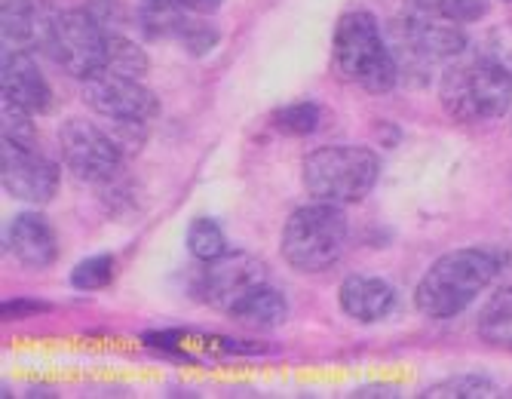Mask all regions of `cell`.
Instances as JSON below:
<instances>
[{
    "label": "cell",
    "mask_w": 512,
    "mask_h": 399,
    "mask_svg": "<svg viewBox=\"0 0 512 399\" xmlns=\"http://www.w3.org/2000/svg\"><path fill=\"white\" fill-rule=\"evenodd\" d=\"M500 274L494 249L467 246L439 255L414 289V304L430 320H451L463 314Z\"/></svg>",
    "instance_id": "1"
},
{
    "label": "cell",
    "mask_w": 512,
    "mask_h": 399,
    "mask_svg": "<svg viewBox=\"0 0 512 399\" xmlns=\"http://www.w3.org/2000/svg\"><path fill=\"white\" fill-rule=\"evenodd\" d=\"M332 56H335V68L347 80L359 83L362 90L375 93V96L390 93L399 80V62H396L393 50L384 43L378 19L365 10L344 13L338 19Z\"/></svg>",
    "instance_id": "2"
},
{
    "label": "cell",
    "mask_w": 512,
    "mask_h": 399,
    "mask_svg": "<svg viewBox=\"0 0 512 399\" xmlns=\"http://www.w3.org/2000/svg\"><path fill=\"white\" fill-rule=\"evenodd\" d=\"M439 99L460 123L500 120L512 108V74L491 56L454 62L442 74Z\"/></svg>",
    "instance_id": "3"
},
{
    "label": "cell",
    "mask_w": 512,
    "mask_h": 399,
    "mask_svg": "<svg viewBox=\"0 0 512 399\" xmlns=\"http://www.w3.org/2000/svg\"><path fill=\"white\" fill-rule=\"evenodd\" d=\"M283 258L298 274L329 271L347 246V215L338 203H307L295 209L283 228Z\"/></svg>",
    "instance_id": "4"
},
{
    "label": "cell",
    "mask_w": 512,
    "mask_h": 399,
    "mask_svg": "<svg viewBox=\"0 0 512 399\" xmlns=\"http://www.w3.org/2000/svg\"><path fill=\"white\" fill-rule=\"evenodd\" d=\"M381 175V160L371 148L325 145L304 160V188L325 203H359L371 194Z\"/></svg>",
    "instance_id": "5"
},
{
    "label": "cell",
    "mask_w": 512,
    "mask_h": 399,
    "mask_svg": "<svg viewBox=\"0 0 512 399\" xmlns=\"http://www.w3.org/2000/svg\"><path fill=\"white\" fill-rule=\"evenodd\" d=\"M43 50L50 59L77 80H89L105 71L108 59V31L89 10L53 13L40 34Z\"/></svg>",
    "instance_id": "6"
},
{
    "label": "cell",
    "mask_w": 512,
    "mask_h": 399,
    "mask_svg": "<svg viewBox=\"0 0 512 399\" xmlns=\"http://www.w3.org/2000/svg\"><path fill=\"white\" fill-rule=\"evenodd\" d=\"M59 148H62L65 169L77 182H86V185H102L114 179L123 163V148L111 132L80 117H71L68 123H62Z\"/></svg>",
    "instance_id": "7"
},
{
    "label": "cell",
    "mask_w": 512,
    "mask_h": 399,
    "mask_svg": "<svg viewBox=\"0 0 512 399\" xmlns=\"http://www.w3.org/2000/svg\"><path fill=\"white\" fill-rule=\"evenodd\" d=\"M83 102L108 120L151 123L160 114V99L142 80L111 74V71L92 74L89 80H83Z\"/></svg>",
    "instance_id": "8"
},
{
    "label": "cell",
    "mask_w": 512,
    "mask_h": 399,
    "mask_svg": "<svg viewBox=\"0 0 512 399\" xmlns=\"http://www.w3.org/2000/svg\"><path fill=\"white\" fill-rule=\"evenodd\" d=\"M0 182H4V191L13 200L43 206L59 191V166L31 145L4 139V151H0Z\"/></svg>",
    "instance_id": "9"
},
{
    "label": "cell",
    "mask_w": 512,
    "mask_h": 399,
    "mask_svg": "<svg viewBox=\"0 0 512 399\" xmlns=\"http://www.w3.org/2000/svg\"><path fill=\"white\" fill-rule=\"evenodd\" d=\"M267 283L264 261L249 252H224L215 261H206V271L200 280V295L206 304L230 314L249 292Z\"/></svg>",
    "instance_id": "10"
},
{
    "label": "cell",
    "mask_w": 512,
    "mask_h": 399,
    "mask_svg": "<svg viewBox=\"0 0 512 399\" xmlns=\"http://www.w3.org/2000/svg\"><path fill=\"white\" fill-rule=\"evenodd\" d=\"M396 37H399V43H405L411 56L424 59V62L457 59L463 50H467V34L460 31V25L414 13V10H408V16L396 22Z\"/></svg>",
    "instance_id": "11"
},
{
    "label": "cell",
    "mask_w": 512,
    "mask_h": 399,
    "mask_svg": "<svg viewBox=\"0 0 512 399\" xmlns=\"http://www.w3.org/2000/svg\"><path fill=\"white\" fill-rule=\"evenodd\" d=\"M0 90H4V102L25 108L31 114H46L53 108L50 83H46V77L40 74V68L28 50H7L4 53Z\"/></svg>",
    "instance_id": "12"
},
{
    "label": "cell",
    "mask_w": 512,
    "mask_h": 399,
    "mask_svg": "<svg viewBox=\"0 0 512 399\" xmlns=\"http://www.w3.org/2000/svg\"><path fill=\"white\" fill-rule=\"evenodd\" d=\"M7 246L19 264L43 271L59 258V237L40 212H19L7 228Z\"/></svg>",
    "instance_id": "13"
},
{
    "label": "cell",
    "mask_w": 512,
    "mask_h": 399,
    "mask_svg": "<svg viewBox=\"0 0 512 399\" xmlns=\"http://www.w3.org/2000/svg\"><path fill=\"white\" fill-rule=\"evenodd\" d=\"M338 301L347 317L359 323H378L390 317V310L396 307V289L381 277L350 274L338 289Z\"/></svg>",
    "instance_id": "14"
},
{
    "label": "cell",
    "mask_w": 512,
    "mask_h": 399,
    "mask_svg": "<svg viewBox=\"0 0 512 399\" xmlns=\"http://www.w3.org/2000/svg\"><path fill=\"white\" fill-rule=\"evenodd\" d=\"M197 13L184 7V0H142L135 10V22L151 40H178Z\"/></svg>",
    "instance_id": "15"
},
{
    "label": "cell",
    "mask_w": 512,
    "mask_h": 399,
    "mask_svg": "<svg viewBox=\"0 0 512 399\" xmlns=\"http://www.w3.org/2000/svg\"><path fill=\"white\" fill-rule=\"evenodd\" d=\"M227 317L246 326H255V329H276L289 320V301L279 289L264 283L255 292H249Z\"/></svg>",
    "instance_id": "16"
},
{
    "label": "cell",
    "mask_w": 512,
    "mask_h": 399,
    "mask_svg": "<svg viewBox=\"0 0 512 399\" xmlns=\"http://www.w3.org/2000/svg\"><path fill=\"white\" fill-rule=\"evenodd\" d=\"M476 332L485 344L512 350V286L497 289L479 310Z\"/></svg>",
    "instance_id": "17"
},
{
    "label": "cell",
    "mask_w": 512,
    "mask_h": 399,
    "mask_svg": "<svg viewBox=\"0 0 512 399\" xmlns=\"http://www.w3.org/2000/svg\"><path fill=\"white\" fill-rule=\"evenodd\" d=\"M0 19H4V37L7 43H28V40H40L43 28L50 19H40V7L34 0H4L0 7Z\"/></svg>",
    "instance_id": "18"
},
{
    "label": "cell",
    "mask_w": 512,
    "mask_h": 399,
    "mask_svg": "<svg viewBox=\"0 0 512 399\" xmlns=\"http://www.w3.org/2000/svg\"><path fill=\"white\" fill-rule=\"evenodd\" d=\"M408 10L424 13L442 22H454V25H470L488 16L491 4L488 0H405Z\"/></svg>",
    "instance_id": "19"
},
{
    "label": "cell",
    "mask_w": 512,
    "mask_h": 399,
    "mask_svg": "<svg viewBox=\"0 0 512 399\" xmlns=\"http://www.w3.org/2000/svg\"><path fill=\"white\" fill-rule=\"evenodd\" d=\"M105 71L142 80V77L148 74V56H145V50L138 47L135 40L123 37V34H108V59H105ZM99 74H102V71H99Z\"/></svg>",
    "instance_id": "20"
},
{
    "label": "cell",
    "mask_w": 512,
    "mask_h": 399,
    "mask_svg": "<svg viewBox=\"0 0 512 399\" xmlns=\"http://www.w3.org/2000/svg\"><path fill=\"white\" fill-rule=\"evenodd\" d=\"M188 252L197 261H215L227 252L224 231L215 218H194L188 228Z\"/></svg>",
    "instance_id": "21"
},
{
    "label": "cell",
    "mask_w": 512,
    "mask_h": 399,
    "mask_svg": "<svg viewBox=\"0 0 512 399\" xmlns=\"http://www.w3.org/2000/svg\"><path fill=\"white\" fill-rule=\"evenodd\" d=\"M424 396L433 399H479V396H497V384L482 375H457L448 381H439L424 390Z\"/></svg>",
    "instance_id": "22"
},
{
    "label": "cell",
    "mask_w": 512,
    "mask_h": 399,
    "mask_svg": "<svg viewBox=\"0 0 512 399\" xmlns=\"http://www.w3.org/2000/svg\"><path fill=\"white\" fill-rule=\"evenodd\" d=\"M111 280H114V258L111 255H92L71 271V286L80 292L105 289Z\"/></svg>",
    "instance_id": "23"
},
{
    "label": "cell",
    "mask_w": 512,
    "mask_h": 399,
    "mask_svg": "<svg viewBox=\"0 0 512 399\" xmlns=\"http://www.w3.org/2000/svg\"><path fill=\"white\" fill-rule=\"evenodd\" d=\"M276 129L279 132H289V136H310V132L319 126V108L313 102H295L286 105L283 111H276Z\"/></svg>",
    "instance_id": "24"
},
{
    "label": "cell",
    "mask_w": 512,
    "mask_h": 399,
    "mask_svg": "<svg viewBox=\"0 0 512 399\" xmlns=\"http://www.w3.org/2000/svg\"><path fill=\"white\" fill-rule=\"evenodd\" d=\"M31 117H34L31 111L4 102V139L37 148V129H34Z\"/></svg>",
    "instance_id": "25"
},
{
    "label": "cell",
    "mask_w": 512,
    "mask_h": 399,
    "mask_svg": "<svg viewBox=\"0 0 512 399\" xmlns=\"http://www.w3.org/2000/svg\"><path fill=\"white\" fill-rule=\"evenodd\" d=\"M178 43L184 50H188L191 56H206L209 50H215V43H218V31L215 25L203 22L200 16H194L188 22V28H184V34L178 37Z\"/></svg>",
    "instance_id": "26"
},
{
    "label": "cell",
    "mask_w": 512,
    "mask_h": 399,
    "mask_svg": "<svg viewBox=\"0 0 512 399\" xmlns=\"http://www.w3.org/2000/svg\"><path fill=\"white\" fill-rule=\"evenodd\" d=\"M37 310H46V304H40V301H7L4 304V317L19 320L25 314H37Z\"/></svg>",
    "instance_id": "27"
},
{
    "label": "cell",
    "mask_w": 512,
    "mask_h": 399,
    "mask_svg": "<svg viewBox=\"0 0 512 399\" xmlns=\"http://www.w3.org/2000/svg\"><path fill=\"white\" fill-rule=\"evenodd\" d=\"M491 59H497V62L512 74V37H509V34H503V40L491 50Z\"/></svg>",
    "instance_id": "28"
},
{
    "label": "cell",
    "mask_w": 512,
    "mask_h": 399,
    "mask_svg": "<svg viewBox=\"0 0 512 399\" xmlns=\"http://www.w3.org/2000/svg\"><path fill=\"white\" fill-rule=\"evenodd\" d=\"M184 7H188L191 13H197V16H209V13H215L221 7V0H184Z\"/></svg>",
    "instance_id": "29"
},
{
    "label": "cell",
    "mask_w": 512,
    "mask_h": 399,
    "mask_svg": "<svg viewBox=\"0 0 512 399\" xmlns=\"http://www.w3.org/2000/svg\"><path fill=\"white\" fill-rule=\"evenodd\" d=\"M356 396H396V387L390 384H375V387H359Z\"/></svg>",
    "instance_id": "30"
},
{
    "label": "cell",
    "mask_w": 512,
    "mask_h": 399,
    "mask_svg": "<svg viewBox=\"0 0 512 399\" xmlns=\"http://www.w3.org/2000/svg\"><path fill=\"white\" fill-rule=\"evenodd\" d=\"M506 396H512V387H509V393H506Z\"/></svg>",
    "instance_id": "31"
},
{
    "label": "cell",
    "mask_w": 512,
    "mask_h": 399,
    "mask_svg": "<svg viewBox=\"0 0 512 399\" xmlns=\"http://www.w3.org/2000/svg\"><path fill=\"white\" fill-rule=\"evenodd\" d=\"M506 4H512V0H506Z\"/></svg>",
    "instance_id": "32"
}]
</instances>
